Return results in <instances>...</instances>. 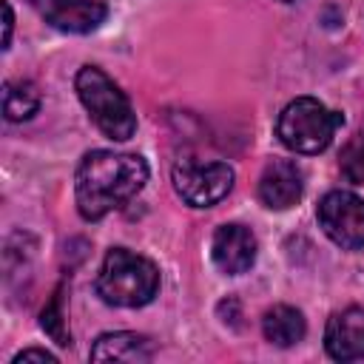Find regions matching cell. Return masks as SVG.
I'll return each mask as SVG.
<instances>
[{"instance_id":"6da1fadb","label":"cell","mask_w":364,"mask_h":364,"mask_svg":"<svg viewBox=\"0 0 364 364\" xmlns=\"http://www.w3.org/2000/svg\"><path fill=\"white\" fill-rule=\"evenodd\" d=\"M148 182V162L136 154L91 151L77 165L74 193L80 216L100 222L111 210L131 202Z\"/></svg>"},{"instance_id":"7a4b0ae2","label":"cell","mask_w":364,"mask_h":364,"mask_svg":"<svg viewBox=\"0 0 364 364\" xmlns=\"http://www.w3.org/2000/svg\"><path fill=\"white\" fill-rule=\"evenodd\" d=\"M159 290V270L151 259L125 247H111L97 276V293L114 307H142Z\"/></svg>"},{"instance_id":"3957f363","label":"cell","mask_w":364,"mask_h":364,"mask_svg":"<svg viewBox=\"0 0 364 364\" xmlns=\"http://www.w3.org/2000/svg\"><path fill=\"white\" fill-rule=\"evenodd\" d=\"M80 102L85 105L94 125L111 139H131L136 131V114L119 85L97 65H82L74 77Z\"/></svg>"},{"instance_id":"277c9868","label":"cell","mask_w":364,"mask_h":364,"mask_svg":"<svg viewBox=\"0 0 364 364\" xmlns=\"http://www.w3.org/2000/svg\"><path fill=\"white\" fill-rule=\"evenodd\" d=\"M341 122L344 117L330 111L316 97H296L282 108L276 119V136L296 154H318L333 142Z\"/></svg>"},{"instance_id":"5b68a950","label":"cell","mask_w":364,"mask_h":364,"mask_svg":"<svg viewBox=\"0 0 364 364\" xmlns=\"http://www.w3.org/2000/svg\"><path fill=\"white\" fill-rule=\"evenodd\" d=\"M173 188L191 208H210L233 188V168L228 162L179 159L173 165Z\"/></svg>"},{"instance_id":"8992f818","label":"cell","mask_w":364,"mask_h":364,"mask_svg":"<svg viewBox=\"0 0 364 364\" xmlns=\"http://www.w3.org/2000/svg\"><path fill=\"white\" fill-rule=\"evenodd\" d=\"M321 230L344 250L364 247V199L353 191H330L316 208Z\"/></svg>"},{"instance_id":"52a82bcc","label":"cell","mask_w":364,"mask_h":364,"mask_svg":"<svg viewBox=\"0 0 364 364\" xmlns=\"http://www.w3.org/2000/svg\"><path fill=\"white\" fill-rule=\"evenodd\" d=\"M26 3L37 9L48 26L68 31V34L94 31L108 14L105 3L100 0H26Z\"/></svg>"},{"instance_id":"ba28073f","label":"cell","mask_w":364,"mask_h":364,"mask_svg":"<svg viewBox=\"0 0 364 364\" xmlns=\"http://www.w3.org/2000/svg\"><path fill=\"white\" fill-rule=\"evenodd\" d=\"M210 253H213V262L222 273L239 276V273L250 270L256 262V236L245 225H236V222L222 225L213 233Z\"/></svg>"},{"instance_id":"9c48e42d","label":"cell","mask_w":364,"mask_h":364,"mask_svg":"<svg viewBox=\"0 0 364 364\" xmlns=\"http://www.w3.org/2000/svg\"><path fill=\"white\" fill-rule=\"evenodd\" d=\"M304 173L290 159H273L259 179V199L270 210H287L301 199Z\"/></svg>"},{"instance_id":"30bf717a","label":"cell","mask_w":364,"mask_h":364,"mask_svg":"<svg viewBox=\"0 0 364 364\" xmlns=\"http://www.w3.org/2000/svg\"><path fill=\"white\" fill-rule=\"evenodd\" d=\"M324 347L336 361L364 358V307H347L333 313L324 330Z\"/></svg>"},{"instance_id":"8fae6325","label":"cell","mask_w":364,"mask_h":364,"mask_svg":"<svg viewBox=\"0 0 364 364\" xmlns=\"http://www.w3.org/2000/svg\"><path fill=\"white\" fill-rule=\"evenodd\" d=\"M154 358V344L139 333H105L91 347V361H125L139 364Z\"/></svg>"},{"instance_id":"7c38bea8","label":"cell","mask_w":364,"mask_h":364,"mask_svg":"<svg viewBox=\"0 0 364 364\" xmlns=\"http://www.w3.org/2000/svg\"><path fill=\"white\" fill-rule=\"evenodd\" d=\"M304 330H307L304 316L296 307H290V304H276L262 318V333L276 347H293V344H299L304 338Z\"/></svg>"},{"instance_id":"4fadbf2b","label":"cell","mask_w":364,"mask_h":364,"mask_svg":"<svg viewBox=\"0 0 364 364\" xmlns=\"http://www.w3.org/2000/svg\"><path fill=\"white\" fill-rule=\"evenodd\" d=\"M40 108V91L31 80H11L3 91V114L11 122L28 119Z\"/></svg>"},{"instance_id":"5bb4252c","label":"cell","mask_w":364,"mask_h":364,"mask_svg":"<svg viewBox=\"0 0 364 364\" xmlns=\"http://www.w3.org/2000/svg\"><path fill=\"white\" fill-rule=\"evenodd\" d=\"M341 173L355 182L364 185V131H358L341 151Z\"/></svg>"},{"instance_id":"9a60e30c","label":"cell","mask_w":364,"mask_h":364,"mask_svg":"<svg viewBox=\"0 0 364 364\" xmlns=\"http://www.w3.org/2000/svg\"><path fill=\"white\" fill-rule=\"evenodd\" d=\"M43 327H46V333H48L57 344H63V347L71 344V333H68L65 324H63V296H60V293H54V299L46 304V310H43Z\"/></svg>"},{"instance_id":"2e32d148","label":"cell","mask_w":364,"mask_h":364,"mask_svg":"<svg viewBox=\"0 0 364 364\" xmlns=\"http://www.w3.org/2000/svg\"><path fill=\"white\" fill-rule=\"evenodd\" d=\"M26 361H43V364H54L57 361V355H51L48 350H23V353H17L14 358H11V364H26Z\"/></svg>"},{"instance_id":"e0dca14e","label":"cell","mask_w":364,"mask_h":364,"mask_svg":"<svg viewBox=\"0 0 364 364\" xmlns=\"http://www.w3.org/2000/svg\"><path fill=\"white\" fill-rule=\"evenodd\" d=\"M3 11H6V37H3V48H9L11 43V26H14V14H11V6L3 3Z\"/></svg>"},{"instance_id":"ac0fdd59","label":"cell","mask_w":364,"mask_h":364,"mask_svg":"<svg viewBox=\"0 0 364 364\" xmlns=\"http://www.w3.org/2000/svg\"><path fill=\"white\" fill-rule=\"evenodd\" d=\"M282 3H299V0H282Z\"/></svg>"}]
</instances>
